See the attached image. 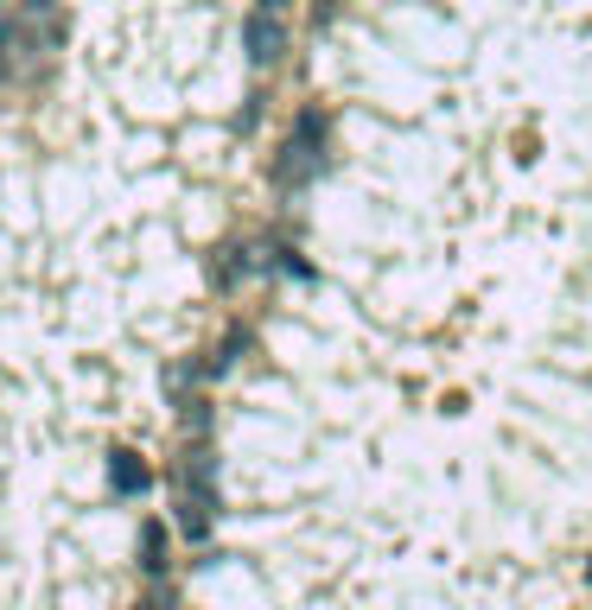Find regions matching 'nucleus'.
Wrapping results in <instances>:
<instances>
[{"instance_id": "1", "label": "nucleus", "mask_w": 592, "mask_h": 610, "mask_svg": "<svg viewBox=\"0 0 592 610\" xmlns=\"http://www.w3.org/2000/svg\"><path fill=\"white\" fill-rule=\"evenodd\" d=\"M319 134H325V121L306 108L299 128H294V141L281 146V159H274V179H281V184H306V179H312V172H319Z\"/></svg>"}, {"instance_id": "2", "label": "nucleus", "mask_w": 592, "mask_h": 610, "mask_svg": "<svg viewBox=\"0 0 592 610\" xmlns=\"http://www.w3.org/2000/svg\"><path fill=\"white\" fill-rule=\"evenodd\" d=\"M211 509H217V490H211V458L204 452H191L186 458V503H179V528L191 540L211 535Z\"/></svg>"}, {"instance_id": "3", "label": "nucleus", "mask_w": 592, "mask_h": 610, "mask_svg": "<svg viewBox=\"0 0 592 610\" xmlns=\"http://www.w3.org/2000/svg\"><path fill=\"white\" fill-rule=\"evenodd\" d=\"M242 45H249V64L268 71V64L287 51V26H281V13H261V7H256V13H249V26H242Z\"/></svg>"}, {"instance_id": "4", "label": "nucleus", "mask_w": 592, "mask_h": 610, "mask_svg": "<svg viewBox=\"0 0 592 610\" xmlns=\"http://www.w3.org/2000/svg\"><path fill=\"white\" fill-rule=\"evenodd\" d=\"M109 483L121 490V497H141V490L153 483V470L141 465L134 452H109Z\"/></svg>"}, {"instance_id": "5", "label": "nucleus", "mask_w": 592, "mask_h": 610, "mask_svg": "<svg viewBox=\"0 0 592 610\" xmlns=\"http://www.w3.org/2000/svg\"><path fill=\"white\" fill-rule=\"evenodd\" d=\"M141 553H147V573H159V566H166V528H159V522L147 528V540H141Z\"/></svg>"}, {"instance_id": "6", "label": "nucleus", "mask_w": 592, "mask_h": 610, "mask_svg": "<svg viewBox=\"0 0 592 610\" xmlns=\"http://www.w3.org/2000/svg\"><path fill=\"white\" fill-rule=\"evenodd\" d=\"M7 38H13V20H7V0H0V45H7Z\"/></svg>"}, {"instance_id": "7", "label": "nucleus", "mask_w": 592, "mask_h": 610, "mask_svg": "<svg viewBox=\"0 0 592 610\" xmlns=\"http://www.w3.org/2000/svg\"><path fill=\"white\" fill-rule=\"evenodd\" d=\"M281 7H287V0H261V13H281Z\"/></svg>"}, {"instance_id": "8", "label": "nucleus", "mask_w": 592, "mask_h": 610, "mask_svg": "<svg viewBox=\"0 0 592 610\" xmlns=\"http://www.w3.org/2000/svg\"><path fill=\"white\" fill-rule=\"evenodd\" d=\"M141 610H166V605H159V598H147V605H141Z\"/></svg>"}]
</instances>
